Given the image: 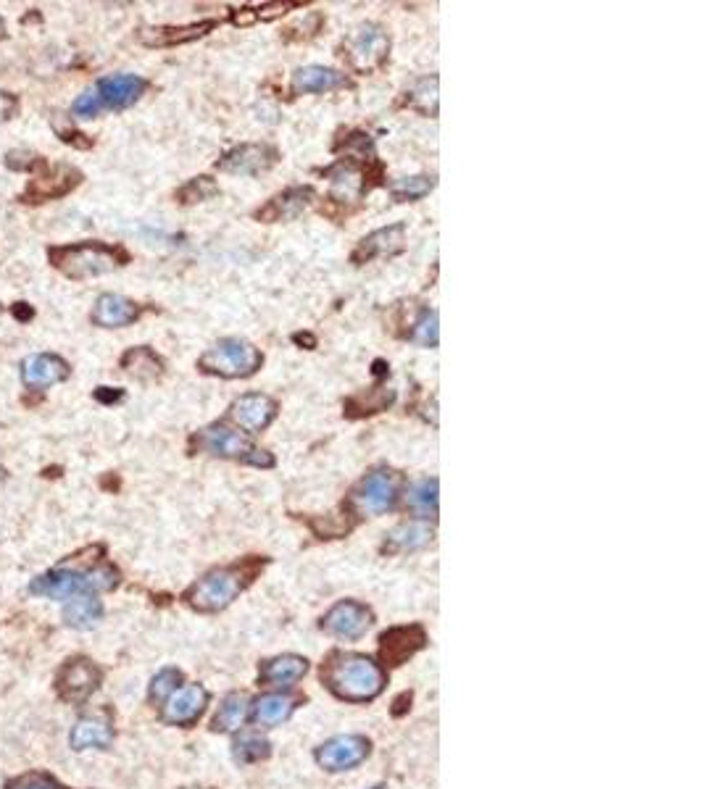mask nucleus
<instances>
[{
    "label": "nucleus",
    "mask_w": 703,
    "mask_h": 789,
    "mask_svg": "<svg viewBox=\"0 0 703 789\" xmlns=\"http://www.w3.org/2000/svg\"><path fill=\"white\" fill-rule=\"evenodd\" d=\"M322 676L335 695L351 700V703L372 700V697L380 695L382 684H385V674H382L380 666L372 658L356 653L332 655V661L327 663Z\"/></svg>",
    "instance_id": "obj_1"
},
{
    "label": "nucleus",
    "mask_w": 703,
    "mask_h": 789,
    "mask_svg": "<svg viewBox=\"0 0 703 789\" xmlns=\"http://www.w3.org/2000/svg\"><path fill=\"white\" fill-rule=\"evenodd\" d=\"M53 269L69 279H93L111 274L124 266L130 256L122 248H111L106 242H77V245H58L48 250Z\"/></svg>",
    "instance_id": "obj_2"
},
{
    "label": "nucleus",
    "mask_w": 703,
    "mask_h": 789,
    "mask_svg": "<svg viewBox=\"0 0 703 789\" xmlns=\"http://www.w3.org/2000/svg\"><path fill=\"white\" fill-rule=\"evenodd\" d=\"M148 90V82L137 74H111L98 79L93 87H87L72 103V114L77 119H95L103 111H124L135 106Z\"/></svg>",
    "instance_id": "obj_3"
},
{
    "label": "nucleus",
    "mask_w": 703,
    "mask_h": 789,
    "mask_svg": "<svg viewBox=\"0 0 703 789\" xmlns=\"http://www.w3.org/2000/svg\"><path fill=\"white\" fill-rule=\"evenodd\" d=\"M119 584V571L114 566H93L87 571L53 569L48 574L32 579V592L51 600H72L79 595H93L98 590H114Z\"/></svg>",
    "instance_id": "obj_4"
},
{
    "label": "nucleus",
    "mask_w": 703,
    "mask_h": 789,
    "mask_svg": "<svg viewBox=\"0 0 703 789\" xmlns=\"http://www.w3.org/2000/svg\"><path fill=\"white\" fill-rule=\"evenodd\" d=\"M261 363H264V356L253 342L227 337L203 353L198 369L222 379H245L253 377L261 369Z\"/></svg>",
    "instance_id": "obj_5"
},
{
    "label": "nucleus",
    "mask_w": 703,
    "mask_h": 789,
    "mask_svg": "<svg viewBox=\"0 0 703 789\" xmlns=\"http://www.w3.org/2000/svg\"><path fill=\"white\" fill-rule=\"evenodd\" d=\"M245 582L248 579H245L243 569H216L190 587L187 603L193 605L195 611L203 613L224 611L243 592Z\"/></svg>",
    "instance_id": "obj_6"
},
{
    "label": "nucleus",
    "mask_w": 703,
    "mask_h": 789,
    "mask_svg": "<svg viewBox=\"0 0 703 789\" xmlns=\"http://www.w3.org/2000/svg\"><path fill=\"white\" fill-rule=\"evenodd\" d=\"M398 492H401V474L380 466L356 484V490L351 492V505L361 516H380L393 508Z\"/></svg>",
    "instance_id": "obj_7"
},
{
    "label": "nucleus",
    "mask_w": 703,
    "mask_h": 789,
    "mask_svg": "<svg viewBox=\"0 0 703 789\" xmlns=\"http://www.w3.org/2000/svg\"><path fill=\"white\" fill-rule=\"evenodd\" d=\"M195 442H198V448L216 455V458H235V461L251 463V466H259V469H272L274 466V458L266 450L253 448L248 437L232 432V429L222 427V424L203 429L195 437Z\"/></svg>",
    "instance_id": "obj_8"
},
{
    "label": "nucleus",
    "mask_w": 703,
    "mask_h": 789,
    "mask_svg": "<svg viewBox=\"0 0 703 789\" xmlns=\"http://www.w3.org/2000/svg\"><path fill=\"white\" fill-rule=\"evenodd\" d=\"M390 53V37L380 24H364L356 35L348 37L345 43V56L348 64L356 72H372L377 66L385 64V58Z\"/></svg>",
    "instance_id": "obj_9"
},
{
    "label": "nucleus",
    "mask_w": 703,
    "mask_h": 789,
    "mask_svg": "<svg viewBox=\"0 0 703 789\" xmlns=\"http://www.w3.org/2000/svg\"><path fill=\"white\" fill-rule=\"evenodd\" d=\"M277 161H280V153H277V148H272V145L245 143L232 148L230 153H224V156L219 158L216 169L235 174V177H259V174L272 169Z\"/></svg>",
    "instance_id": "obj_10"
},
{
    "label": "nucleus",
    "mask_w": 703,
    "mask_h": 789,
    "mask_svg": "<svg viewBox=\"0 0 703 789\" xmlns=\"http://www.w3.org/2000/svg\"><path fill=\"white\" fill-rule=\"evenodd\" d=\"M79 182H82V174H79L74 166L58 164L53 166L51 171H45L43 166V174L29 182L22 200L24 203H48V200L64 198V195H69Z\"/></svg>",
    "instance_id": "obj_11"
},
{
    "label": "nucleus",
    "mask_w": 703,
    "mask_h": 789,
    "mask_svg": "<svg viewBox=\"0 0 703 789\" xmlns=\"http://www.w3.org/2000/svg\"><path fill=\"white\" fill-rule=\"evenodd\" d=\"M230 416L237 427H243L248 434L264 432L277 416V403L264 392H245L232 403Z\"/></svg>",
    "instance_id": "obj_12"
},
{
    "label": "nucleus",
    "mask_w": 703,
    "mask_h": 789,
    "mask_svg": "<svg viewBox=\"0 0 703 789\" xmlns=\"http://www.w3.org/2000/svg\"><path fill=\"white\" fill-rule=\"evenodd\" d=\"M69 377V363L53 353H35L22 361V382L27 390L43 392Z\"/></svg>",
    "instance_id": "obj_13"
},
{
    "label": "nucleus",
    "mask_w": 703,
    "mask_h": 789,
    "mask_svg": "<svg viewBox=\"0 0 703 789\" xmlns=\"http://www.w3.org/2000/svg\"><path fill=\"white\" fill-rule=\"evenodd\" d=\"M314 198H316L314 187H287V190H282L280 195H274L264 208L256 211V219L264 221V224L293 221L298 219L303 211H309Z\"/></svg>",
    "instance_id": "obj_14"
},
{
    "label": "nucleus",
    "mask_w": 703,
    "mask_h": 789,
    "mask_svg": "<svg viewBox=\"0 0 703 789\" xmlns=\"http://www.w3.org/2000/svg\"><path fill=\"white\" fill-rule=\"evenodd\" d=\"M366 755H369V742L364 737H356V734H345V737H335V740L319 747L316 761L327 771H348V768L359 766Z\"/></svg>",
    "instance_id": "obj_15"
},
{
    "label": "nucleus",
    "mask_w": 703,
    "mask_h": 789,
    "mask_svg": "<svg viewBox=\"0 0 703 789\" xmlns=\"http://www.w3.org/2000/svg\"><path fill=\"white\" fill-rule=\"evenodd\" d=\"M206 703H209V692L203 690L201 684H187V687H180L166 697L161 716H164L166 724L187 726L201 718V713L206 711Z\"/></svg>",
    "instance_id": "obj_16"
},
{
    "label": "nucleus",
    "mask_w": 703,
    "mask_h": 789,
    "mask_svg": "<svg viewBox=\"0 0 703 789\" xmlns=\"http://www.w3.org/2000/svg\"><path fill=\"white\" fill-rule=\"evenodd\" d=\"M322 626L335 637H343V640H359L361 634H366V629L372 626V613L369 608H364L361 603H353V600H343L332 608L327 616H324Z\"/></svg>",
    "instance_id": "obj_17"
},
{
    "label": "nucleus",
    "mask_w": 703,
    "mask_h": 789,
    "mask_svg": "<svg viewBox=\"0 0 703 789\" xmlns=\"http://www.w3.org/2000/svg\"><path fill=\"white\" fill-rule=\"evenodd\" d=\"M403 242H406V224L398 221V224H390V227H382L372 232V235H366L353 250L351 261L356 266H364V263L374 261V258L395 256V253L403 250Z\"/></svg>",
    "instance_id": "obj_18"
},
{
    "label": "nucleus",
    "mask_w": 703,
    "mask_h": 789,
    "mask_svg": "<svg viewBox=\"0 0 703 789\" xmlns=\"http://www.w3.org/2000/svg\"><path fill=\"white\" fill-rule=\"evenodd\" d=\"M143 308L137 306L135 300L124 298V295H116V292H106L101 298L95 300L93 306V324L101 329H122L130 327L140 319Z\"/></svg>",
    "instance_id": "obj_19"
},
{
    "label": "nucleus",
    "mask_w": 703,
    "mask_h": 789,
    "mask_svg": "<svg viewBox=\"0 0 703 789\" xmlns=\"http://www.w3.org/2000/svg\"><path fill=\"white\" fill-rule=\"evenodd\" d=\"M98 682H101V671L95 669L87 658H77V661L69 663V666L61 671V676H58V690H61V695H64L66 700L79 703V700L93 695Z\"/></svg>",
    "instance_id": "obj_20"
},
{
    "label": "nucleus",
    "mask_w": 703,
    "mask_h": 789,
    "mask_svg": "<svg viewBox=\"0 0 703 789\" xmlns=\"http://www.w3.org/2000/svg\"><path fill=\"white\" fill-rule=\"evenodd\" d=\"M214 27V19H206V22L185 24V27H145L140 29L137 37H140V43L148 45V48H172V45L193 43L198 37L209 35Z\"/></svg>",
    "instance_id": "obj_21"
},
{
    "label": "nucleus",
    "mask_w": 703,
    "mask_h": 789,
    "mask_svg": "<svg viewBox=\"0 0 703 789\" xmlns=\"http://www.w3.org/2000/svg\"><path fill=\"white\" fill-rule=\"evenodd\" d=\"M427 642L422 626H403V629H393V632L382 634V658L390 666H398L406 658L422 650Z\"/></svg>",
    "instance_id": "obj_22"
},
{
    "label": "nucleus",
    "mask_w": 703,
    "mask_h": 789,
    "mask_svg": "<svg viewBox=\"0 0 703 789\" xmlns=\"http://www.w3.org/2000/svg\"><path fill=\"white\" fill-rule=\"evenodd\" d=\"M345 85H348L345 74H340L338 69H330V66H303L293 74V90L303 95L332 93V90H340Z\"/></svg>",
    "instance_id": "obj_23"
},
{
    "label": "nucleus",
    "mask_w": 703,
    "mask_h": 789,
    "mask_svg": "<svg viewBox=\"0 0 703 789\" xmlns=\"http://www.w3.org/2000/svg\"><path fill=\"white\" fill-rule=\"evenodd\" d=\"M111 740H114L111 724L101 716L79 718L77 726L72 729L74 750H103V747L111 745Z\"/></svg>",
    "instance_id": "obj_24"
},
{
    "label": "nucleus",
    "mask_w": 703,
    "mask_h": 789,
    "mask_svg": "<svg viewBox=\"0 0 703 789\" xmlns=\"http://www.w3.org/2000/svg\"><path fill=\"white\" fill-rule=\"evenodd\" d=\"M324 177L330 179L332 195H338L340 200L361 198V192L366 187L364 171H361V166L351 164V161H338V164L324 171Z\"/></svg>",
    "instance_id": "obj_25"
},
{
    "label": "nucleus",
    "mask_w": 703,
    "mask_h": 789,
    "mask_svg": "<svg viewBox=\"0 0 703 789\" xmlns=\"http://www.w3.org/2000/svg\"><path fill=\"white\" fill-rule=\"evenodd\" d=\"M432 526L424 524V521H406V524H398L393 532L388 534V542H385V550L388 553H411V550H422L424 545L432 542Z\"/></svg>",
    "instance_id": "obj_26"
},
{
    "label": "nucleus",
    "mask_w": 703,
    "mask_h": 789,
    "mask_svg": "<svg viewBox=\"0 0 703 789\" xmlns=\"http://www.w3.org/2000/svg\"><path fill=\"white\" fill-rule=\"evenodd\" d=\"M122 369L130 374V377L140 379V382H156L164 374V361L161 356H156L151 348H132L127 350L122 356Z\"/></svg>",
    "instance_id": "obj_27"
},
{
    "label": "nucleus",
    "mask_w": 703,
    "mask_h": 789,
    "mask_svg": "<svg viewBox=\"0 0 703 789\" xmlns=\"http://www.w3.org/2000/svg\"><path fill=\"white\" fill-rule=\"evenodd\" d=\"M309 671V663L298 658V655H280L261 669V682L272 684V687H287L295 684L303 674Z\"/></svg>",
    "instance_id": "obj_28"
},
{
    "label": "nucleus",
    "mask_w": 703,
    "mask_h": 789,
    "mask_svg": "<svg viewBox=\"0 0 703 789\" xmlns=\"http://www.w3.org/2000/svg\"><path fill=\"white\" fill-rule=\"evenodd\" d=\"M395 403V390H385V387H374V390L359 392L351 400H345V413L351 419H361V416H374V413L388 411Z\"/></svg>",
    "instance_id": "obj_29"
},
{
    "label": "nucleus",
    "mask_w": 703,
    "mask_h": 789,
    "mask_svg": "<svg viewBox=\"0 0 703 789\" xmlns=\"http://www.w3.org/2000/svg\"><path fill=\"white\" fill-rule=\"evenodd\" d=\"M295 711V697L290 695H264L253 708V721L259 726H277L290 718Z\"/></svg>",
    "instance_id": "obj_30"
},
{
    "label": "nucleus",
    "mask_w": 703,
    "mask_h": 789,
    "mask_svg": "<svg viewBox=\"0 0 703 789\" xmlns=\"http://www.w3.org/2000/svg\"><path fill=\"white\" fill-rule=\"evenodd\" d=\"M103 616V605L93 598V595H79V598L69 600V605L64 608V621L74 629H87Z\"/></svg>",
    "instance_id": "obj_31"
},
{
    "label": "nucleus",
    "mask_w": 703,
    "mask_h": 789,
    "mask_svg": "<svg viewBox=\"0 0 703 789\" xmlns=\"http://www.w3.org/2000/svg\"><path fill=\"white\" fill-rule=\"evenodd\" d=\"M406 505L419 519H430L438 513V479H422L409 490Z\"/></svg>",
    "instance_id": "obj_32"
},
{
    "label": "nucleus",
    "mask_w": 703,
    "mask_h": 789,
    "mask_svg": "<svg viewBox=\"0 0 703 789\" xmlns=\"http://www.w3.org/2000/svg\"><path fill=\"white\" fill-rule=\"evenodd\" d=\"M432 190H435V177H427V174L401 177L390 185V195H393L395 203H414V200L427 198Z\"/></svg>",
    "instance_id": "obj_33"
},
{
    "label": "nucleus",
    "mask_w": 703,
    "mask_h": 789,
    "mask_svg": "<svg viewBox=\"0 0 703 789\" xmlns=\"http://www.w3.org/2000/svg\"><path fill=\"white\" fill-rule=\"evenodd\" d=\"M409 106L424 116H438V77H422L409 87Z\"/></svg>",
    "instance_id": "obj_34"
},
{
    "label": "nucleus",
    "mask_w": 703,
    "mask_h": 789,
    "mask_svg": "<svg viewBox=\"0 0 703 789\" xmlns=\"http://www.w3.org/2000/svg\"><path fill=\"white\" fill-rule=\"evenodd\" d=\"M245 716H248V697L235 692V695H230L224 700L219 713H216L214 729L216 732H235V729H240Z\"/></svg>",
    "instance_id": "obj_35"
},
{
    "label": "nucleus",
    "mask_w": 703,
    "mask_h": 789,
    "mask_svg": "<svg viewBox=\"0 0 703 789\" xmlns=\"http://www.w3.org/2000/svg\"><path fill=\"white\" fill-rule=\"evenodd\" d=\"M214 195H219V185H216L214 179H209V177L190 179L185 187H180V190H177V200H180V203H185V206L203 203V200L214 198Z\"/></svg>",
    "instance_id": "obj_36"
},
{
    "label": "nucleus",
    "mask_w": 703,
    "mask_h": 789,
    "mask_svg": "<svg viewBox=\"0 0 703 789\" xmlns=\"http://www.w3.org/2000/svg\"><path fill=\"white\" fill-rule=\"evenodd\" d=\"M411 340L422 345V348H435L440 340L438 329V311H422L419 313L417 324L411 327Z\"/></svg>",
    "instance_id": "obj_37"
},
{
    "label": "nucleus",
    "mask_w": 703,
    "mask_h": 789,
    "mask_svg": "<svg viewBox=\"0 0 703 789\" xmlns=\"http://www.w3.org/2000/svg\"><path fill=\"white\" fill-rule=\"evenodd\" d=\"M266 755H269V742L259 740V737H243V740L235 745V758L243 763L261 761Z\"/></svg>",
    "instance_id": "obj_38"
},
{
    "label": "nucleus",
    "mask_w": 703,
    "mask_h": 789,
    "mask_svg": "<svg viewBox=\"0 0 703 789\" xmlns=\"http://www.w3.org/2000/svg\"><path fill=\"white\" fill-rule=\"evenodd\" d=\"M177 684H180V671H174V669L161 671V674H158L151 684L153 703H166V697L177 690Z\"/></svg>",
    "instance_id": "obj_39"
},
{
    "label": "nucleus",
    "mask_w": 703,
    "mask_h": 789,
    "mask_svg": "<svg viewBox=\"0 0 703 789\" xmlns=\"http://www.w3.org/2000/svg\"><path fill=\"white\" fill-rule=\"evenodd\" d=\"M6 166L14 171H32L45 166V161L37 156V153H32V150H11L6 156Z\"/></svg>",
    "instance_id": "obj_40"
},
{
    "label": "nucleus",
    "mask_w": 703,
    "mask_h": 789,
    "mask_svg": "<svg viewBox=\"0 0 703 789\" xmlns=\"http://www.w3.org/2000/svg\"><path fill=\"white\" fill-rule=\"evenodd\" d=\"M8 789H64L58 782H53L51 776L45 774H27L22 779L8 784Z\"/></svg>",
    "instance_id": "obj_41"
},
{
    "label": "nucleus",
    "mask_w": 703,
    "mask_h": 789,
    "mask_svg": "<svg viewBox=\"0 0 703 789\" xmlns=\"http://www.w3.org/2000/svg\"><path fill=\"white\" fill-rule=\"evenodd\" d=\"M16 111H19V100H16V95L0 93V121L14 119Z\"/></svg>",
    "instance_id": "obj_42"
},
{
    "label": "nucleus",
    "mask_w": 703,
    "mask_h": 789,
    "mask_svg": "<svg viewBox=\"0 0 703 789\" xmlns=\"http://www.w3.org/2000/svg\"><path fill=\"white\" fill-rule=\"evenodd\" d=\"M122 398H124V392L116 390V387H98V390H95V400H98V403H106V406H111V403H119Z\"/></svg>",
    "instance_id": "obj_43"
},
{
    "label": "nucleus",
    "mask_w": 703,
    "mask_h": 789,
    "mask_svg": "<svg viewBox=\"0 0 703 789\" xmlns=\"http://www.w3.org/2000/svg\"><path fill=\"white\" fill-rule=\"evenodd\" d=\"M290 8H298V3H282V6L280 3H274V6H264L259 14H256V19H274V16L285 14Z\"/></svg>",
    "instance_id": "obj_44"
},
{
    "label": "nucleus",
    "mask_w": 703,
    "mask_h": 789,
    "mask_svg": "<svg viewBox=\"0 0 703 789\" xmlns=\"http://www.w3.org/2000/svg\"><path fill=\"white\" fill-rule=\"evenodd\" d=\"M14 316L19 321H32V316H35V311H32V306L29 303H16L14 306Z\"/></svg>",
    "instance_id": "obj_45"
},
{
    "label": "nucleus",
    "mask_w": 703,
    "mask_h": 789,
    "mask_svg": "<svg viewBox=\"0 0 703 789\" xmlns=\"http://www.w3.org/2000/svg\"><path fill=\"white\" fill-rule=\"evenodd\" d=\"M295 342H306V345H311V348L316 345V340L311 335H295Z\"/></svg>",
    "instance_id": "obj_46"
},
{
    "label": "nucleus",
    "mask_w": 703,
    "mask_h": 789,
    "mask_svg": "<svg viewBox=\"0 0 703 789\" xmlns=\"http://www.w3.org/2000/svg\"><path fill=\"white\" fill-rule=\"evenodd\" d=\"M6 37V22H3V16H0V40Z\"/></svg>",
    "instance_id": "obj_47"
},
{
    "label": "nucleus",
    "mask_w": 703,
    "mask_h": 789,
    "mask_svg": "<svg viewBox=\"0 0 703 789\" xmlns=\"http://www.w3.org/2000/svg\"><path fill=\"white\" fill-rule=\"evenodd\" d=\"M0 479H3V469H0Z\"/></svg>",
    "instance_id": "obj_48"
},
{
    "label": "nucleus",
    "mask_w": 703,
    "mask_h": 789,
    "mask_svg": "<svg viewBox=\"0 0 703 789\" xmlns=\"http://www.w3.org/2000/svg\"><path fill=\"white\" fill-rule=\"evenodd\" d=\"M374 789H385V787H374Z\"/></svg>",
    "instance_id": "obj_49"
},
{
    "label": "nucleus",
    "mask_w": 703,
    "mask_h": 789,
    "mask_svg": "<svg viewBox=\"0 0 703 789\" xmlns=\"http://www.w3.org/2000/svg\"><path fill=\"white\" fill-rule=\"evenodd\" d=\"M193 789H195V787H193Z\"/></svg>",
    "instance_id": "obj_50"
}]
</instances>
